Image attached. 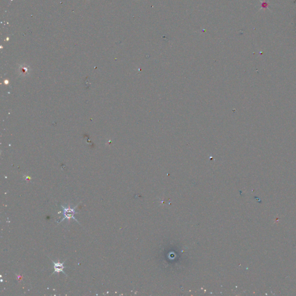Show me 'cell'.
<instances>
[{"label":"cell","instance_id":"obj_2","mask_svg":"<svg viewBox=\"0 0 296 296\" xmlns=\"http://www.w3.org/2000/svg\"><path fill=\"white\" fill-rule=\"evenodd\" d=\"M52 262H53V264H54V270H55V271L53 272V274H55V273H57V274H59L60 272H62L64 274L67 275H66V274L65 273V272L64 271V269L65 267H64V262H65V261H64L63 262H62V263H61V262H55L54 261H52Z\"/></svg>","mask_w":296,"mask_h":296},{"label":"cell","instance_id":"obj_1","mask_svg":"<svg viewBox=\"0 0 296 296\" xmlns=\"http://www.w3.org/2000/svg\"><path fill=\"white\" fill-rule=\"evenodd\" d=\"M79 204L76 205V206L74 208H71L70 205H68V207H64L63 205H61V207L63 208V211L62 212V214L63 215V219L60 221V223L63 222L64 219H67V220H70L71 219H73L75 220H76V222L79 223L78 221L76 220V219L74 217V215L78 213L77 212L75 211V208H76Z\"/></svg>","mask_w":296,"mask_h":296}]
</instances>
